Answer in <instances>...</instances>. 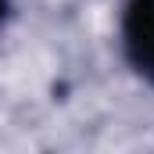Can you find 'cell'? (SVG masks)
Returning <instances> with one entry per match:
<instances>
[{
	"mask_svg": "<svg viewBox=\"0 0 154 154\" xmlns=\"http://www.w3.org/2000/svg\"><path fill=\"white\" fill-rule=\"evenodd\" d=\"M0 14H4V0H0Z\"/></svg>",
	"mask_w": 154,
	"mask_h": 154,
	"instance_id": "2",
	"label": "cell"
},
{
	"mask_svg": "<svg viewBox=\"0 0 154 154\" xmlns=\"http://www.w3.org/2000/svg\"><path fill=\"white\" fill-rule=\"evenodd\" d=\"M125 50L129 61L154 79V0H129L125 7Z\"/></svg>",
	"mask_w": 154,
	"mask_h": 154,
	"instance_id": "1",
	"label": "cell"
}]
</instances>
